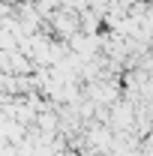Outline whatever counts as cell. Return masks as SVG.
<instances>
[{
    "instance_id": "cell-1",
    "label": "cell",
    "mask_w": 153,
    "mask_h": 156,
    "mask_svg": "<svg viewBox=\"0 0 153 156\" xmlns=\"http://www.w3.org/2000/svg\"><path fill=\"white\" fill-rule=\"evenodd\" d=\"M135 120V111L129 102H114L111 105V123H114V129H126V126H132Z\"/></svg>"
}]
</instances>
